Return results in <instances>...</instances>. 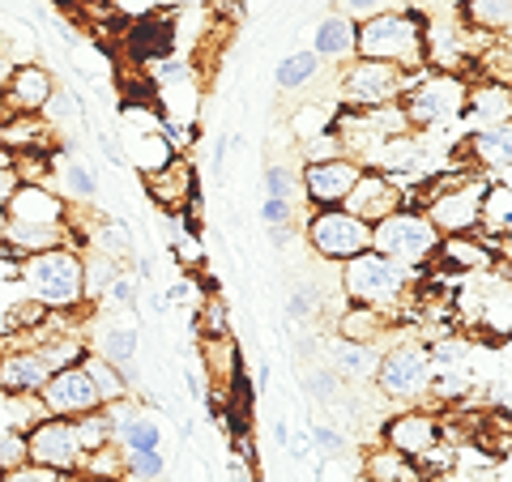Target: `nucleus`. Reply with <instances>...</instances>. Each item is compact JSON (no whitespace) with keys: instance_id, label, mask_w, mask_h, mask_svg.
I'll return each mask as SVG.
<instances>
[{"instance_id":"1","label":"nucleus","mask_w":512,"mask_h":482,"mask_svg":"<svg viewBox=\"0 0 512 482\" xmlns=\"http://www.w3.org/2000/svg\"><path fill=\"white\" fill-rule=\"evenodd\" d=\"M355 56L397 64L402 73L427 69V13L393 5L355 26Z\"/></svg>"},{"instance_id":"2","label":"nucleus","mask_w":512,"mask_h":482,"mask_svg":"<svg viewBox=\"0 0 512 482\" xmlns=\"http://www.w3.org/2000/svg\"><path fill=\"white\" fill-rule=\"evenodd\" d=\"M419 282V269L397 265L380 252H359L355 261L342 265V295L355 308H372L380 316L393 320V308H402L406 295Z\"/></svg>"},{"instance_id":"3","label":"nucleus","mask_w":512,"mask_h":482,"mask_svg":"<svg viewBox=\"0 0 512 482\" xmlns=\"http://www.w3.org/2000/svg\"><path fill=\"white\" fill-rule=\"evenodd\" d=\"M22 282L47 312H77L86 303V269L77 248H52L39 256H22Z\"/></svg>"},{"instance_id":"4","label":"nucleus","mask_w":512,"mask_h":482,"mask_svg":"<svg viewBox=\"0 0 512 482\" xmlns=\"http://www.w3.org/2000/svg\"><path fill=\"white\" fill-rule=\"evenodd\" d=\"M466 82L457 73H444V69H423L410 77L406 94L397 99V111L410 133H423V128H440L448 120H457L466 111Z\"/></svg>"},{"instance_id":"5","label":"nucleus","mask_w":512,"mask_h":482,"mask_svg":"<svg viewBox=\"0 0 512 482\" xmlns=\"http://www.w3.org/2000/svg\"><path fill=\"white\" fill-rule=\"evenodd\" d=\"M376 389L384 401H397V406H414L431 393V380H436V363H431V346L419 337H402V342L380 350V367H376Z\"/></svg>"},{"instance_id":"6","label":"nucleus","mask_w":512,"mask_h":482,"mask_svg":"<svg viewBox=\"0 0 512 482\" xmlns=\"http://www.w3.org/2000/svg\"><path fill=\"white\" fill-rule=\"evenodd\" d=\"M372 252L389 256V261H397V265L419 269V265L436 261L440 231L431 227L423 210H406L402 205V210H393L389 218H380L372 227Z\"/></svg>"},{"instance_id":"7","label":"nucleus","mask_w":512,"mask_h":482,"mask_svg":"<svg viewBox=\"0 0 512 482\" xmlns=\"http://www.w3.org/2000/svg\"><path fill=\"white\" fill-rule=\"evenodd\" d=\"M414 73H402L397 64L384 60H346L338 73V99L350 111H376V107H397V99L406 94Z\"/></svg>"},{"instance_id":"8","label":"nucleus","mask_w":512,"mask_h":482,"mask_svg":"<svg viewBox=\"0 0 512 482\" xmlns=\"http://www.w3.org/2000/svg\"><path fill=\"white\" fill-rule=\"evenodd\" d=\"M303 235H308V248L320 261L346 265V261H355L359 252H372V227L346 210H312Z\"/></svg>"},{"instance_id":"9","label":"nucleus","mask_w":512,"mask_h":482,"mask_svg":"<svg viewBox=\"0 0 512 482\" xmlns=\"http://www.w3.org/2000/svg\"><path fill=\"white\" fill-rule=\"evenodd\" d=\"M483 175H466L461 184L436 188L423 205L427 222L440 231V239H457V235H474L478 231V205H483Z\"/></svg>"},{"instance_id":"10","label":"nucleus","mask_w":512,"mask_h":482,"mask_svg":"<svg viewBox=\"0 0 512 482\" xmlns=\"http://www.w3.org/2000/svg\"><path fill=\"white\" fill-rule=\"evenodd\" d=\"M22 440L30 465H43L52 474H82L86 448L77 440L73 419H39L30 431H22Z\"/></svg>"},{"instance_id":"11","label":"nucleus","mask_w":512,"mask_h":482,"mask_svg":"<svg viewBox=\"0 0 512 482\" xmlns=\"http://www.w3.org/2000/svg\"><path fill=\"white\" fill-rule=\"evenodd\" d=\"M35 406L43 410V419H82V414L103 410V397H99V384H94L86 359L64 367L52 380L39 389Z\"/></svg>"},{"instance_id":"12","label":"nucleus","mask_w":512,"mask_h":482,"mask_svg":"<svg viewBox=\"0 0 512 482\" xmlns=\"http://www.w3.org/2000/svg\"><path fill=\"white\" fill-rule=\"evenodd\" d=\"M363 163L350 154L338 158H320V163H303L299 171V188H303V201L312 210H338V205L350 197V188L359 184Z\"/></svg>"},{"instance_id":"13","label":"nucleus","mask_w":512,"mask_h":482,"mask_svg":"<svg viewBox=\"0 0 512 482\" xmlns=\"http://www.w3.org/2000/svg\"><path fill=\"white\" fill-rule=\"evenodd\" d=\"M5 222H30V227H73L69 201L47 184H13L5 197Z\"/></svg>"},{"instance_id":"14","label":"nucleus","mask_w":512,"mask_h":482,"mask_svg":"<svg viewBox=\"0 0 512 482\" xmlns=\"http://www.w3.org/2000/svg\"><path fill=\"white\" fill-rule=\"evenodd\" d=\"M384 448L402 453L414 465L427 461L440 448V423H436V414L414 410V406L402 410V414H393V419L384 423Z\"/></svg>"},{"instance_id":"15","label":"nucleus","mask_w":512,"mask_h":482,"mask_svg":"<svg viewBox=\"0 0 512 482\" xmlns=\"http://www.w3.org/2000/svg\"><path fill=\"white\" fill-rule=\"evenodd\" d=\"M402 205H406V188H397L389 175L376 171V167H363L359 184L350 188V197L338 205V210L363 218L367 227H376L380 218H389L393 210H402Z\"/></svg>"},{"instance_id":"16","label":"nucleus","mask_w":512,"mask_h":482,"mask_svg":"<svg viewBox=\"0 0 512 482\" xmlns=\"http://www.w3.org/2000/svg\"><path fill=\"white\" fill-rule=\"evenodd\" d=\"M52 90H56L52 69H43V64H13V77L5 94H0V107L9 116H39L47 99H52Z\"/></svg>"},{"instance_id":"17","label":"nucleus","mask_w":512,"mask_h":482,"mask_svg":"<svg viewBox=\"0 0 512 482\" xmlns=\"http://www.w3.org/2000/svg\"><path fill=\"white\" fill-rule=\"evenodd\" d=\"M52 380L47 363L35 346H9L0 350V393L5 397H39V389Z\"/></svg>"},{"instance_id":"18","label":"nucleus","mask_w":512,"mask_h":482,"mask_svg":"<svg viewBox=\"0 0 512 482\" xmlns=\"http://www.w3.org/2000/svg\"><path fill=\"white\" fill-rule=\"evenodd\" d=\"M466 158L478 167L483 180H508L512 171V124L478 128L466 137Z\"/></svg>"},{"instance_id":"19","label":"nucleus","mask_w":512,"mask_h":482,"mask_svg":"<svg viewBox=\"0 0 512 482\" xmlns=\"http://www.w3.org/2000/svg\"><path fill=\"white\" fill-rule=\"evenodd\" d=\"M192 188H197V171H192V163H188V158H180V154H175L163 171L146 175L150 201L163 205L167 214H180V210H184L188 197H192Z\"/></svg>"},{"instance_id":"20","label":"nucleus","mask_w":512,"mask_h":482,"mask_svg":"<svg viewBox=\"0 0 512 482\" xmlns=\"http://www.w3.org/2000/svg\"><path fill=\"white\" fill-rule=\"evenodd\" d=\"M137 342H141L137 325H120V320H111V325L90 342V346H94L90 355L107 359V363L120 372V380L128 384V389H133V384H137Z\"/></svg>"},{"instance_id":"21","label":"nucleus","mask_w":512,"mask_h":482,"mask_svg":"<svg viewBox=\"0 0 512 482\" xmlns=\"http://www.w3.org/2000/svg\"><path fill=\"white\" fill-rule=\"evenodd\" d=\"M380 350V342H346V337H338L329 350V372L346 384H367L380 367Z\"/></svg>"},{"instance_id":"22","label":"nucleus","mask_w":512,"mask_h":482,"mask_svg":"<svg viewBox=\"0 0 512 482\" xmlns=\"http://www.w3.org/2000/svg\"><path fill=\"white\" fill-rule=\"evenodd\" d=\"M308 52L320 64H346V60H355V22L342 18V13H325V18L316 22V35H312Z\"/></svg>"},{"instance_id":"23","label":"nucleus","mask_w":512,"mask_h":482,"mask_svg":"<svg viewBox=\"0 0 512 482\" xmlns=\"http://www.w3.org/2000/svg\"><path fill=\"white\" fill-rule=\"evenodd\" d=\"M478 231L487 235V244L500 239V248H508V239H512V184L508 180H487L483 205H478Z\"/></svg>"},{"instance_id":"24","label":"nucleus","mask_w":512,"mask_h":482,"mask_svg":"<svg viewBox=\"0 0 512 482\" xmlns=\"http://www.w3.org/2000/svg\"><path fill=\"white\" fill-rule=\"evenodd\" d=\"M461 116H474L483 128H495V124H512V94L508 86L500 82H483V86H474L466 90V111Z\"/></svg>"},{"instance_id":"25","label":"nucleus","mask_w":512,"mask_h":482,"mask_svg":"<svg viewBox=\"0 0 512 482\" xmlns=\"http://www.w3.org/2000/svg\"><path fill=\"white\" fill-rule=\"evenodd\" d=\"M363 478L367 482H423V470L414 461H406L402 453H393V448H372L363 461Z\"/></svg>"},{"instance_id":"26","label":"nucleus","mask_w":512,"mask_h":482,"mask_svg":"<svg viewBox=\"0 0 512 482\" xmlns=\"http://www.w3.org/2000/svg\"><path fill=\"white\" fill-rule=\"evenodd\" d=\"M60 180H64L60 197L69 205L99 201V175H94V163H86V158H69V163L60 167Z\"/></svg>"},{"instance_id":"27","label":"nucleus","mask_w":512,"mask_h":482,"mask_svg":"<svg viewBox=\"0 0 512 482\" xmlns=\"http://www.w3.org/2000/svg\"><path fill=\"white\" fill-rule=\"evenodd\" d=\"M320 77V60L312 52H291L282 64H278V73H274V86L278 90H308L312 82Z\"/></svg>"},{"instance_id":"28","label":"nucleus","mask_w":512,"mask_h":482,"mask_svg":"<svg viewBox=\"0 0 512 482\" xmlns=\"http://www.w3.org/2000/svg\"><path fill=\"white\" fill-rule=\"evenodd\" d=\"M466 22L478 26L483 35H508L512 0H466Z\"/></svg>"},{"instance_id":"29","label":"nucleus","mask_w":512,"mask_h":482,"mask_svg":"<svg viewBox=\"0 0 512 482\" xmlns=\"http://www.w3.org/2000/svg\"><path fill=\"white\" fill-rule=\"evenodd\" d=\"M39 116L47 120V128L52 133H64L69 124H86V111H82V103H77V94H69V90H52V99H47V107L39 111Z\"/></svg>"},{"instance_id":"30","label":"nucleus","mask_w":512,"mask_h":482,"mask_svg":"<svg viewBox=\"0 0 512 482\" xmlns=\"http://www.w3.org/2000/svg\"><path fill=\"white\" fill-rule=\"evenodd\" d=\"M265 197H274V201H291V205H299L303 201V188H299V171H291L286 163H274L265 175Z\"/></svg>"},{"instance_id":"31","label":"nucleus","mask_w":512,"mask_h":482,"mask_svg":"<svg viewBox=\"0 0 512 482\" xmlns=\"http://www.w3.org/2000/svg\"><path fill=\"white\" fill-rule=\"evenodd\" d=\"M167 474L163 448H150V453H124V478L128 482H158Z\"/></svg>"},{"instance_id":"32","label":"nucleus","mask_w":512,"mask_h":482,"mask_svg":"<svg viewBox=\"0 0 512 482\" xmlns=\"http://www.w3.org/2000/svg\"><path fill=\"white\" fill-rule=\"evenodd\" d=\"M303 389H308V397L316 401V406H333V401L342 397V380L329 372V367H316V372L303 376Z\"/></svg>"},{"instance_id":"33","label":"nucleus","mask_w":512,"mask_h":482,"mask_svg":"<svg viewBox=\"0 0 512 482\" xmlns=\"http://www.w3.org/2000/svg\"><path fill=\"white\" fill-rule=\"evenodd\" d=\"M320 308H325V295H320L316 282H299L291 299H286V312H291V320H312Z\"/></svg>"},{"instance_id":"34","label":"nucleus","mask_w":512,"mask_h":482,"mask_svg":"<svg viewBox=\"0 0 512 482\" xmlns=\"http://www.w3.org/2000/svg\"><path fill=\"white\" fill-rule=\"evenodd\" d=\"M312 448L325 461H338V457H346V448H350V440L342 436L338 427H329V423H316L312 427Z\"/></svg>"},{"instance_id":"35","label":"nucleus","mask_w":512,"mask_h":482,"mask_svg":"<svg viewBox=\"0 0 512 482\" xmlns=\"http://www.w3.org/2000/svg\"><path fill=\"white\" fill-rule=\"evenodd\" d=\"M295 214H299V205H291V201H274V197H265V201H261V210H256V218H261L269 231L295 227Z\"/></svg>"},{"instance_id":"36","label":"nucleus","mask_w":512,"mask_h":482,"mask_svg":"<svg viewBox=\"0 0 512 482\" xmlns=\"http://www.w3.org/2000/svg\"><path fill=\"white\" fill-rule=\"evenodd\" d=\"M197 325H201V337H227V303L205 299L197 312Z\"/></svg>"},{"instance_id":"37","label":"nucleus","mask_w":512,"mask_h":482,"mask_svg":"<svg viewBox=\"0 0 512 482\" xmlns=\"http://www.w3.org/2000/svg\"><path fill=\"white\" fill-rule=\"evenodd\" d=\"M103 299H107V303H120V308H124V312H133V308H137V278H128V273L120 269V273H116V278H111V282H107V291H103Z\"/></svg>"},{"instance_id":"38","label":"nucleus","mask_w":512,"mask_h":482,"mask_svg":"<svg viewBox=\"0 0 512 482\" xmlns=\"http://www.w3.org/2000/svg\"><path fill=\"white\" fill-rule=\"evenodd\" d=\"M384 9H393V0H338V13L342 18H350V22H367V18H376V13H384Z\"/></svg>"},{"instance_id":"39","label":"nucleus","mask_w":512,"mask_h":482,"mask_svg":"<svg viewBox=\"0 0 512 482\" xmlns=\"http://www.w3.org/2000/svg\"><path fill=\"white\" fill-rule=\"evenodd\" d=\"M0 482H60V474L43 470V465L18 461V465H5V470H0Z\"/></svg>"},{"instance_id":"40","label":"nucleus","mask_w":512,"mask_h":482,"mask_svg":"<svg viewBox=\"0 0 512 482\" xmlns=\"http://www.w3.org/2000/svg\"><path fill=\"white\" fill-rule=\"evenodd\" d=\"M18 461H26V440H22V431H9V436H0V470Z\"/></svg>"},{"instance_id":"41","label":"nucleus","mask_w":512,"mask_h":482,"mask_svg":"<svg viewBox=\"0 0 512 482\" xmlns=\"http://www.w3.org/2000/svg\"><path fill=\"white\" fill-rule=\"evenodd\" d=\"M99 146H103V154H107V163H124V150L116 146V137H107V133H99Z\"/></svg>"},{"instance_id":"42","label":"nucleus","mask_w":512,"mask_h":482,"mask_svg":"<svg viewBox=\"0 0 512 482\" xmlns=\"http://www.w3.org/2000/svg\"><path fill=\"white\" fill-rule=\"evenodd\" d=\"M9 77H13V56H9V52H0V94H5Z\"/></svg>"},{"instance_id":"43","label":"nucleus","mask_w":512,"mask_h":482,"mask_svg":"<svg viewBox=\"0 0 512 482\" xmlns=\"http://www.w3.org/2000/svg\"><path fill=\"white\" fill-rule=\"evenodd\" d=\"M192 295H197V291H192V282H175L171 291H167V299H175V303H180V299H192Z\"/></svg>"},{"instance_id":"44","label":"nucleus","mask_w":512,"mask_h":482,"mask_svg":"<svg viewBox=\"0 0 512 482\" xmlns=\"http://www.w3.org/2000/svg\"><path fill=\"white\" fill-rule=\"evenodd\" d=\"M73 482H103V478H82V474H77V478H73Z\"/></svg>"}]
</instances>
